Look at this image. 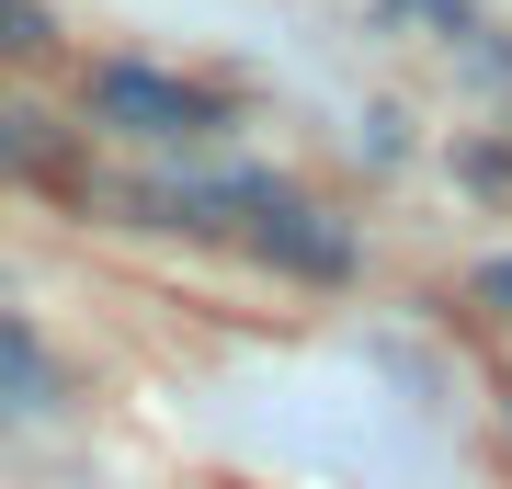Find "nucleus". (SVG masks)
I'll use <instances>...</instances> for the list:
<instances>
[{
	"label": "nucleus",
	"mask_w": 512,
	"mask_h": 489,
	"mask_svg": "<svg viewBox=\"0 0 512 489\" xmlns=\"http://www.w3.org/2000/svg\"><path fill=\"white\" fill-rule=\"evenodd\" d=\"M148 217H194V228H228L251 251H274L285 273H342V228H319V205H296L285 182H148Z\"/></svg>",
	"instance_id": "obj_1"
},
{
	"label": "nucleus",
	"mask_w": 512,
	"mask_h": 489,
	"mask_svg": "<svg viewBox=\"0 0 512 489\" xmlns=\"http://www.w3.org/2000/svg\"><path fill=\"white\" fill-rule=\"evenodd\" d=\"M92 103L114 114V126H137V137H205V126H228L217 91L160 80V69H103V80H92Z\"/></svg>",
	"instance_id": "obj_2"
},
{
	"label": "nucleus",
	"mask_w": 512,
	"mask_h": 489,
	"mask_svg": "<svg viewBox=\"0 0 512 489\" xmlns=\"http://www.w3.org/2000/svg\"><path fill=\"white\" fill-rule=\"evenodd\" d=\"M46 399H57V364L0 319V421H23V410H46Z\"/></svg>",
	"instance_id": "obj_3"
},
{
	"label": "nucleus",
	"mask_w": 512,
	"mask_h": 489,
	"mask_svg": "<svg viewBox=\"0 0 512 489\" xmlns=\"http://www.w3.org/2000/svg\"><path fill=\"white\" fill-rule=\"evenodd\" d=\"M0 171H23V182H80V171H69V148L35 137V114H12V103H0Z\"/></svg>",
	"instance_id": "obj_4"
},
{
	"label": "nucleus",
	"mask_w": 512,
	"mask_h": 489,
	"mask_svg": "<svg viewBox=\"0 0 512 489\" xmlns=\"http://www.w3.org/2000/svg\"><path fill=\"white\" fill-rule=\"evenodd\" d=\"M57 46V12L46 0H0V57H46Z\"/></svg>",
	"instance_id": "obj_5"
},
{
	"label": "nucleus",
	"mask_w": 512,
	"mask_h": 489,
	"mask_svg": "<svg viewBox=\"0 0 512 489\" xmlns=\"http://www.w3.org/2000/svg\"><path fill=\"white\" fill-rule=\"evenodd\" d=\"M501 433H512V399H501Z\"/></svg>",
	"instance_id": "obj_6"
}]
</instances>
